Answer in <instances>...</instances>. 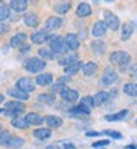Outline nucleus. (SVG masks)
Returning a JSON list of instances; mask_svg holds the SVG:
<instances>
[{
	"label": "nucleus",
	"mask_w": 137,
	"mask_h": 149,
	"mask_svg": "<svg viewBox=\"0 0 137 149\" xmlns=\"http://www.w3.org/2000/svg\"><path fill=\"white\" fill-rule=\"evenodd\" d=\"M37 99H38V102L46 103V105H52L55 102V96L53 95H40Z\"/></svg>",
	"instance_id": "f704fd0d"
},
{
	"label": "nucleus",
	"mask_w": 137,
	"mask_h": 149,
	"mask_svg": "<svg viewBox=\"0 0 137 149\" xmlns=\"http://www.w3.org/2000/svg\"><path fill=\"white\" fill-rule=\"evenodd\" d=\"M70 114H72V115H88L83 108H81V106H74V108H71V111H70Z\"/></svg>",
	"instance_id": "4c0bfd02"
},
{
	"label": "nucleus",
	"mask_w": 137,
	"mask_h": 149,
	"mask_svg": "<svg viewBox=\"0 0 137 149\" xmlns=\"http://www.w3.org/2000/svg\"><path fill=\"white\" fill-rule=\"evenodd\" d=\"M65 38V43H66V47L71 49V50H77L80 47V41H78V37L75 34H68Z\"/></svg>",
	"instance_id": "9d476101"
},
{
	"label": "nucleus",
	"mask_w": 137,
	"mask_h": 149,
	"mask_svg": "<svg viewBox=\"0 0 137 149\" xmlns=\"http://www.w3.org/2000/svg\"><path fill=\"white\" fill-rule=\"evenodd\" d=\"M38 55H40V58L44 61V59H53L55 58V53L52 52V50H49V49H40L38 50Z\"/></svg>",
	"instance_id": "c9c22d12"
},
{
	"label": "nucleus",
	"mask_w": 137,
	"mask_h": 149,
	"mask_svg": "<svg viewBox=\"0 0 137 149\" xmlns=\"http://www.w3.org/2000/svg\"><path fill=\"white\" fill-rule=\"evenodd\" d=\"M47 40L50 41V50H52L53 53H65V52L68 50L63 37H55V36H50Z\"/></svg>",
	"instance_id": "f03ea898"
},
{
	"label": "nucleus",
	"mask_w": 137,
	"mask_h": 149,
	"mask_svg": "<svg viewBox=\"0 0 137 149\" xmlns=\"http://www.w3.org/2000/svg\"><path fill=\"white\" fill-rule=\"evenodd\" d=\"M90 13H91V8H90L88 3H80L78 5V8H77V16L84 18V16H88Z\"/></svg>",
	"instance_id": "a878e982"
},
{
	"label": "nucleus",
	"mask_w": 137,
	"mask_h": 149,
	"mask_svg": "<svg viewBox=\"0 0 137 149\" xmlns=\"http://www.w3.org/2000/svg\"><path fill=\"white\" fill-rule=\"evenodd\" d=\"M81 70H83L86 77H91V75H95L97 72V65L95 62H87V63H83Z\"/></svg>",
	"instance_id": "2eb2a0df"
},
{
	"label": "nucleus",
	"mask_w": 137,
	"mask_h": 149,
	"mask_svg": "<svg viewBox=\"0 0 137 149\" xmlns=\"http://www.w3.org/2000/svg\"><path fill=\"white\" fill-rule=\"evenodd\" d=\"M9 16H10V8L6 6V5H2L0 6V22L6 21Z\"/></svg>",
	"instance_id": "473e14b6"
},
{
	"label": "nucleus",
	"mask_w": 137,
	"mask_h": 149,
	"mask_svg": "<svg viewBox=\"0 0 137 149\" xmlns=\"http://www.w3.org/2000/svg\"><path fill=\"white\" fill-rule=\"evenodd\" d=\"M28 8V0H10V9L15 12H24Z\"/></svg>",
	"instance_id": "4468645a"
},
{
	"label": "nucleus",
	"mask_w": 137,
	"mask_h": 149,
	"mask_svg": "<svg viewBox=\"0 0 137 149\" xmlns=\"http://www.w3.org/2000/svg\"><path fill=\"white\" fill-rule=\"evenodd\" d=\"M63 87H65V86H62L61 83H58V84H53V86H52V92H53V93H56V92H61Z\"/></svg>",
	"instance_id": "a19ab883"
},
{
	"label": "nucleus",
	"mask_w": 137,
	"mask_h": 149,
	"mask_svg": "<svg viewBox=\"0 0 137 149\" xmlns=\"http://www.w3.org/2000/svg\"><path fill=\"white\" fill-rule=\"evenodd\" d=\"M12 134L8 132V130H0V145H6V142L9 140Z\"/></svg>",
	"instance_id": "e433bc0d"
},
{
	"label": "nucleus",
	"mask_w": 137,
	"mask_h": 149,
	"mask_svg": "<svg viewBox=\"0 0 137 149\" xmlns=\"http://www.w3.org/2000/svg\"><path fill=\"white\" fill-rule=\"evenodd\" d=\"M8 95L12 96V97H15L16 100H21V102H24V100L28 99V93L22 92V90L18 89V87H12V89H9V90H8Z\"/></svg>",
	"instance_id": "f8f14e48"
},
{
	"label": "nucleus",
	"mask_w": 137,
	"mask_h": 149,
	"mask_svg": "<svg viewBox=\"0 0 137 149\" xmlns=\"http://www.w3.org/2000/svg\"><path fill=\"white\" fill-rule=\"evenodd\" d=\"M24 22H25V25H28V27H37V25L40 24V19H38V16H37L35 13H27V15L24 16Z\"/></svg>",
	"instance_id": "5701e85b"
},
{
	"label": "nucleus",
	"mask_w": 137,
	"mask_h": 149,
	"mask_svg": "<svg viewBox=\"0 0 137 149\" xmlns=\"http://www.w3.org/2000/svg\"><path fill=\"white\" fill-rule=\"evenodd\" d=\"M133 25L131 24H125L124 27H122V34H121V38L125 41V40H128L130 37H131V34H133Z\"/></svg>",
	"instance_id": "2f4dec72"
},
{
	"label": "nucleus",
	"mask_w": 137,
	"mask_h": 149,
	"mask_svg": "<svg viewBox=\"0 0 137 149\" xmlns=\"http://www.w3.org/2000/svg\"><path fill=\"white\" fill-rule=\"evenodd\" d=\"M30 49H31V47H30L28 45H27V46H22V47H21V52H22V53H25V52H28Z\"/></svg>",
	"instance_id": "c03bdc74"
},
{
	"label": "nucleus",
	"mask_w": 137,
	"mask_h": 149,
	"mask_svg": "<svg viewBox=\"0 0 137 149\" xmlns=\"http://www.w3.org/2000/svg\"><path fill=\"white\" fill-rule=\"evenodd\" d=\"M103 134H108L109 137L113 139H122V134L120 132H113V130H103Z\"/></svg>",
	"instance_id": "58836bf2"
},
{
	"label": "nucleus",
	"mask_w": 137,
	"mask_h": 149,
	"mask_svg": "<svg viewBox=\"0 0 137 149\" xmlns=\"http://www.w3.org/2000/svg\"><path fill=\"white\" fill-rule=\"evenodd\" d=\"M61 96H62V99L65 100V102H75L77 99H78V92L77 90H72V89H70V87H63L61 92Z\"/></svg>",
	"instance_id": "6e6552de"
},
{
	"label": "nucleus",
	"mask_w": 137,
	"mask_h": 149,
	"mask_svg": "<svg viewBox=\"0 0 137 149\" xmlns=\"http://www.w3.org/2000/svg\"><path fill=\"white\" fill-rule=\"evenodd\" d=\"M16 87L18 89H21L22 92H25V93H31V92H34V81L31 80V78H28V77H22V78H19L18 81H16Z\"/></svg>",
	"instance_id": "39448f33"
},
{
	"label": "nucleus",
	"mask_w": 137,
	"mask_h": 149,
	"mask_svg": "<svg viewBox=\"0 0 137 149\" xmlns=\"http://www.w3.org/2000/svg\"><path fill=\"white\" fill-rule=\"evenodd\" d=\"M24 111H25V106H24V103H22L21 100H12V102L6 103V114H9V115L18 117Z\"/></svg>",
	"instance_id": "7ed1b4c3"
},
{
	"label": "nucleus",
	"mask_w": 137,
	"mask_h": 149,
	"mask_svg": "<svg viewBox=\"0 0 137 149\" xmlns=\"http://www.w3.org/2000/svg\"><path fill=\"white\" fill-rule=\"evenodd\" d=\"M70 9H71V5L68 3V2H62V3H59V5L55 6V10L58 13H66Z\"/></svg>",
	"instance_id": "72a5a7b5"
},
{
	"label": "nucleus",
	"mask_w": 137,
	"mask_h": 149,
	"mask_svg": "<svg viewBox=\"0 0 137 149\" xmlns=\"http://www.w3.org/2000/svg\"><path fill=\"white\" fill-rule=\"evenodd\" d=\"M105 2H115V0H105Z\"/></svg>",
	"instance_id": "49530a36"
},
{
	"label": "nucleus",
	"mask_w": 137,
	"mask_h": 149,
	"mask_svg": "<svg viewBox=\"0 0 137 149\" xmlns=\"http://www.w3.org/2000/svg\"><path fill=\"white\" fill-rule=\"evenodd\" d=\"M130 59H131L130 53L122 52V50L113 52V53H111V56H109V61H111L112 63H118V65H124V63H128Z\"/></svg>",
	"instance_id": "20e7f679"
},
{
	"label": "nucleus",
	"mask_w": 137,
	"mask_h": 149,
	"mask_svg": "<svg viewBox=\"0 0 137 149\" xmlns=\"http://www.w3.org/2000/svg\"><path fill=\"white\" fill-rule=\"evenodd\" d=\"M49 36H47V31H37L31 36V40H33V43L35 45H41L44 43V41H47Z\"/></svg>",
	"instance_id": "a211bd4d"
},
{
	"label": "nucleus",
	"mask_w": 137,
	"mask_h": 149,
	"mask_svg": "<svg viewBox=\"0 0 137 149\" xmlns=\"http://www.w3.org/2000/svg\"><path fill=\"white\" fill-rule=\"evenodd\" d=\"M81 67H83V62L81 61L72 63V65H68V67H65V74L66 75H74V74H77L81 70Z\"/></svg>",
	"instance_id": "bb28decb"
},
{
	"label": "nucleus",
	"mask_w": 137,
	"mask_h": 149,
	"mask_svg": "<svg viewBox=\"0 0 137 149\" xmlns=\"http://www.w3.org/2000/svg\"><path fill=\"white\" fill-rule=\"evenodd\" d=\"M61 27H62V19L58 16H50L46 21V30L44 31H55V30H59Z\"/></svg>",
	"instance_id": "1a4fd4ad"
},
{
	"label": "nucleus",
	"mask_w": 137,
	"mask_h": 149,
	"mask_svg": "<svg viewBox=\"0 0 137 149\" xmlns=\"http://www.w3.org/2000/svg\"><path fill=\"white\" fill-rule=\"evenodd\" d=\"M105 25L106 28L112 30V31H117L120 28V18L117 15H113L111 12H106V18H105Z\"/></svg>",
	"instance_id": "423d86ee"
},
{
	"label": "nucleus",
	"mask_w": 137,
	"mask_h": 149,
	"mask_svg": "<svg viewBox=\"0 0 137 149\" xmlns=\"http://www.w3.org/2000/svg\"><path fill=\"white\" fill-rule=\"evenodd\" d=\"M97 149H99V148H97Z\"/></svg>",
	"instance_id": "3c124183"
},
{
	"label": "nucleus",
	"mask_w": 137,
	"mask_h": 149,
	"mask_svg": "<svg viewBox=\"0 0 137 149\" xmlns=\"http://www.w3.org/2000/svg\"><path fill=\"white\" fill-rule=\"evenodd\" d=\"M44 123L47 124L50 129H58V127L62 125V118L55 117V115H47V117H44Z\"/></svg>",
	"instance_id": "f3484780"
},
{
	"label": "nucleus",
	"mask_w": 137,
	"mask_h": 149,
	"mask_svg": "<svg viewBox=\"0 0 137 149\" xmlns=\"http://www.w3.org/2000/svg\"><path fill=\"white\" fill-rule=\"evenodd\" d=\"M25 121H27V124H28V125H40V124H43L44 118H43V117H40L38 114L31 112V114H28V115L25 117Z\"/></svg>",
	"instance_id": "6ab92c4d"
},
{
	"label": "nucleus",
	"mask_w": 137,
	"mask_h": 149,
	"mask_svg": "<svg viewBox=\"0 0 137 149\" xmlns=\"http://www.w3.org/2000/svg\"><path fill=\"white\" fill-rule=\"evenodd\" d=\"M0 130H2V124H0Z\"/></svg>",
	"instance_id": "de8ad7c7"
},
{
	"label": "nucleus",
	"mask_w": 137,
	"mask_h": 149,
	"mask_svg": "<svg viewBox=\"0 0 137 149\" xmlns=\"http://www.w3.org/2000/svg\"><path fill=\"white\" fill-rule=\"evenodd\" d=\"M106 25L105 22H102V21H97V22H95L93 28H91V34H93L95 37H103L106 34Z\"/></svg>",
	"instance_id": "9b49d317"
},
{
	"label": "nucleus",
	"mask_w": 137,
	"mask_h": 149,
	"mask_svg": "<svg viewBox=\"0 0 137 149\" xmlns=\"http://www.w3.org/2000/svg\"><path fill=\"white\" fill-rule=\"evenodd\" d=\"M2 2H3V0H0V3H2Z\"/></svg>",
	"instance_id": "09e8293b"
},
{
	"label": "nucleus",
	"mask_w": 137,
	"mask_h": 149,
	"mask_svg": "<svg viewBox=\"0 0 137 149\" xmlns=\"http://www.w3.org/2000/svg\"><path fill=\"white\" fill-rule=\"evenodd\" d=\"M22 145H24V139L22 137H18V136H10L9 137V140L6 142V146H9V148H21Z\"/></svg>",
	"instance_id": "cd10ccee"
},
{
	"label": "nucleus",
	"mask_w": 137,
	"mask_h": 149,
	"mask_svg": "<svg viewBox=\"0 0 137 149\" xmlns=\"http://www.w3.org/2000/svg\"><path fill=\"white\" fill-rule=\"evenodd\" d=\"M106 145H109V140H99V142H95L93 143V146L97 149V148H102V146H106Z\"/></svg>",
	"instance_id": "ea45409f"
},
{
	"label": "nucleus",
	"mask_w": 137,
	"mask_h": 149,
	"mask_svg": "<svg viewBox=\"0 0 137 149\" xmlns=\"http://www.w3.org/2000/svg\"><path fill=\"white\" fill-rule=\"evenodd\" d=\"M91 49H93V52L96 53V55H103V52H105V43L102 40H95V41H91Z\"/></svg>",
	"instance_id": "c85d7f7f"
},
{
	"label": "nucleus",
	"mask_w": 137,
	"mask_h": 149,
	"mask_svg": "<svg viewBox=\"0 0 137 149\" xmlns=\"http://www.w3.org/2000/svg\"><path fill=\"white\" fill-rule=\"evenodd\" d=\"M100 133H97V132H87V136L88 137H95V136H99Z\"/></svg>",
	"instance_id": "37998d69"
},
{
	"label": "nucleus",
	"mask_w": 137,
	"mask_h": 149,
	"mask_svg": "<svg viewBox=\"0 0 137 149\" xmlns=\"http://www.w3.org/2000/svg\"><path fill=\"white\" fill-rule=\"evenodd\" d=\"M33 134L38 140H46V139H49L52 136V132H50V129H37V130H34Z\"/></svg>",
	"instance_id": "b1692460"
},
{
	"label": "nucleus",
	"mask_w": 137,
	"mask_h": 149,
	"mask_svg": "<svg viewBox=\"0 0 137 149\" xmlns=\"http://www.w3.org/2000/svg\"><path fill=\"white\" fill-rule=\"evenodd\" d=\"M136 123H137V121H136Z\"/></svg>",
	"instance_id": "8fccbe9b"
},
{
	"label": "nucleus",
	"mask_w": 137,
	"mask_h": 149,
	"mask_svg": "<svg viewBox=\"0 0 137 149\" xmlns=\"http://www.w3.org/2000/svg\"><path fill=\"white\" fill-rule=\"evenodd\" d=\"M109 99V93L106 92H99L95 97H93V106H100L103 103H106Z\"/></svg>",
	"instance_id": "4be33fe9"
},
{
	"label": "nucleus",
	"mask_w": 137,
	"mask_h": 149,
	"mask_svg": "<svg viewBox=\"0 0 137 149\" xmlns=\"http://www.w3.org/2000/svg\"><path fill=\"white\" fill-rule=\"evenodd\" d=\"M25 40H27V34H24V33L15 34V36L10 38V46H12V47H21L22 45L25 43Z\"/></svg>",
	"instance_id": "dca6fc26"
},
{
	"label": "nucleus",
	"mask_w": 137,
	"mask_h": 149,
	"mask_svg": "<svg viewBox=\"0 0 137 149\" xmlns=\"http://www.w3.org/2000/svg\"><path fill=\"white\" fill-rule=\"evenodd\" d=\"M78 62V56L75 53H71L65 58H61L59 59V65H63V67H68V65H72V63Z\"/></svg>",
	"instance_id": "393cba45"
},
{
	"label": "nucleus",
	"mask_w": 137,
	"mask_h": 149,
	"mask_svg": "<svg viewBox=\"0 0 137 149\" xmlns=\"http://www.w3.org/2000/svg\"><path fill=\"white\" fill-rule=\"evenodd\" d=\"M122 90L128 96H137V83H127L122 87Z\"/></svg>",
	"instance_id": "c756f323"
},
{
	"label": "nucleus",
	"mask_w": 137,
	"mask_h": 149,
	"mask_svg": "<svg viewBox=\"0 0 137 149\" xmlns=\"http://www.w3.org/2000/svg\"><path fill=\"white\" fill-rule=\"evenodd\" d=\"M44 67H46V62H44L41 58H30V59H27L25 63H24V68H25L28 72H34V74L43 71Z\"/></svg>",
	"instance_id": "f257e3e1"
},
{
	"label": "nucleus",
	"mask_w": 137,
	"mask_h": 149,
	"mask_svg": "<svg viewBox=\"0 0 137 149\" xmlns=\"http://www.w3.org/2000/svg\"><path fill=\"white\" fill-rule=\"evenodd\" d=\"M78 106H81V108H83L87 114H90V112H91V108H93V97H91V96L83 97V99L80 100V105H78Z\"/></svg>",
	"instance_id": "aec40b11"
},
{
	"label": "nucleus",
	"mask_w": 137,
	"mask_h": 149,
	"mask_svg": "<svg viewBox=\"0 0 137 149\" xmlns=\"http://www.w3.org/2000/svg\"><path fill=\"white\" fill-rule=\"evenodd\" d=\"M8 30H9V27H8V25H5V24H0V34L6 33Z\"/></svg>",
	"instance_id": "79ce46f5"
},
{
	"label": "nucleus",
	"mask_w": 137,
	"mask_h": 149,
	"mask_svg": "<svg viewBox=\"0 0 137 149\" xmlns=\"http://www.w3.org/2000/svg\"><path fill=\"white\" fill-rule=\"evenodd\" d=\"M3 100H5V97H3V95L0 93V103H3Z\"/></svg>",
	"instance_id": "a18cd8bd"
},
{
	"label": "nucleus",
	"mask_w": 137,
	"mask_h": 149,
	"mask_svg": "<svg viewBox=\"0 0 137 149\" xmlns=\"http://www.w3.org/2000/svg\"><path fill=\"white\" fill-rule=\"evenodd\" d=\"M12 125L15 127V129H21V130H24V129H27V127H28L25 118H19V117H15L12 120Z\"/></svg>",
	"instance_id": "7c9ffc66"
},
{
	"label": "nucleus",
	"mask_w": 137,
	"mask_h": 149,
	"mask_svg": "<svg viewBox=\"0 0 137 149\" xmlns=\"http://www.w3.org/2000/svg\"><path fill=\"white\" fill-rule=\"evenodd\" d=\"M128 115H130V111H127V109H122V111H120V112H117V114L106 115L105 118H106L108 121H121V120H125Z\"/></svg>",
	"instance_id": "412c9836"
},
{
	"label": "nucleus",
	"mask_w": 137,
	"mask_h": 149,
	"mask_svg": "<svg viewBox=\"0 0 137 149\" xmlns=\"http://www.w3.org/2000/svg\"><path fill=\"white\" fill-rule=\"evenodd\" d=\"M117 80H118V75L112 68H106L103 71V75H102V84L103 86H111V84H113Z\"/></svg>",
	"instance_id": "0eeeda50"
},
{
	"label": "nucleus",
	"mask_w": 137,
	"mask_h": 149,
	"mask_svg": "<svg viewBox=\"0 0 137 149\" xmlns=\"http://www.w3.org/2000/svg\"><path fill=\"white\" fill-rule=\"evenodd\" d=\"M53 81V75L50 72H44V74H40L37 75L35 78V83L38 84V86H49V84H52Z\"/></svg>",
	"instance_id": "ddd939ff"
}]
</instances>
